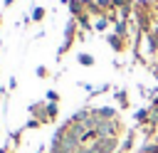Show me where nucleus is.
<instances>
[{"instance_id": "26", "label": "nucleus", "mask_w": 158, "mask_h": 153, "mask_svg": "<svg viewBox=\"0 0 158 153\" xmlns=\"http://www.w3.org/2000/svg\"><path fill=\"white\" fill-rule=\"evenodd\" d=\"M0 25H2V12H0Z\"/></svg>"}, {"instance_id": "5", "label": "nucleus", "mask_w": 158, "mask_h": 153, "mask_svg": "<svg viewBox=\"0 0 158 153\" xmlns=\"http://www.w3.org/2000/svg\"><path fill=\"white\" fill-rule=\"evenodd\" d=\"M116 114H118V109H114V106H96V109H91V116L96 121H114Z\"/></svg>"}, {"instance_id": "13", "label": "nucleus", "mask_w": 158, "mask_h": 153, "mask_svg": "<svg viewBox=\"0 0 158 153\" xmlns=\"http://www.w3.org/2000/svg\"><path fill=\"white\" fill-rule=\"evenodd\" d=\"M77 62H79L81 67H94V57H91L89 52H79V54H77Z\"/></svg>"}, {"instance_id": "19", "label": "nucleus", "mask_w": 158, "mask_h": 153, "mask_svg": "<svg viewBox=\"0 0 158 153\" xmlns=\"http://www.w3.org/2000/svg\"><path fill=\"white\" fill-rule=\"evenodd\" d=\"M40 126H42V121H37V118H30L25 123V128H40Z\"/></svg>"}, {"instance_id": "20", "label": "nucleus", "mask_w": 158, "mask_h": 153, "mask_svg": "<svg viewBox=\"0 0 158 153\" xmlns=\"http://www.w3.org/2000/svg\"><path fill=\"white\" fill-rule=\"evenodd\" d=\"M15 86H17V79H15V76H12V79H10V81H7V89H10V91H12V89H15Z\"/></svg>"}, {"instance_id": "22", "label": "nucleus", "mask_w": 158, "mask_h": 153, "mask_svg": "<svg viewBox=\"0 0 158 153\" xmlns=\"http://www.w3.org/2000/svg\"><path fill=\"white\" fill-rule=\"evenodd\" d=\"M12 2H15V0H2V5H5V7H10Z\"/></svg>"}, {"instance_id": "17", "label": "nucleus", "mask_w": 158, "mask_h": 153, "mask_svg": "<svg viewBox=\"0 0 158 153\" xmlns=\"http://www.w3.org/2000/svg\"><path fill=\"white\" fill-rule=\"evenodd\" d=\"M44 96H47V101H52V104H59V94H57L54 89H49V91H47Z\"/></svg>"}, {"instance_id": "4", "label": "nucleus", "mask_w": 158, "mask_h": 153, "mask_svg": "<svg viewBox=\"0 0 158 153\" xmlns=\"http://www.w3.org/2000/svg\"><path fill=\"white\" fill-rule=\"evenodd\" d=\"M27 114H30L32 118L42 121V123H49V121H47V101H35V104H30V106H27Z\"/></svg>"}, {"instance_id": "6", "label": "nucleus", "mask_w": 158, "mask_h": 153, "mask_svg": "<svg viewBox=\"0 0 158 153\" xmlns=\"http://www.w3.org/2000/svg\"><path fill=\"white\" fill-rule=\"evenodd\" d=\"M133 141H136V131H126V138H123V143L118 146V153H128V151L133 148Z\"/></svg>"}, {"instance_id": "16", "label": "nucleus", "mask_w": 158, "mask_h": 153, "mask_svg": "<svg viewBox=\"0 0 158 153\" xmlns=\"http://www.w3.org/2000/svg\"><path fill=\"white\" fill-rule=\"evenodd\" d=\"M10 141H12V146H20V141H22V128H20V131H10Z\"/></svg>"}, {"instance_id": "7", "label": "nucleus", "mask_w": 158, "mask_h": 153, "mask_svg": "<svg viewBox=\"0 0 158 153\" xmlns=\"http://www.w3.org/2000/svg\"><path fill=\"white\" fill-rule=\"evenodd\" d=\"M109 47H111L114 52H123V49H126V42H123V37H118V35H109Z\"/></svg>"}, {"instance_id": "25", "label": "nucleus", "mask_w": 158, "mask_h": 153, "mask_svg": "<svg viewBox=\"0 0 158 153\" xmlns=\"http://www.w3.org/2000/svg\"><path fill=\"white\" fill-rule=\"evenodd\" d=\"M35 153H44V148H37V151H35Z\"/></svg>"}, {"instance_id": "23", "label": "nucleus", "mask_w": 158, "mask_h": 153, "mask_svg": "<svg viewBox=\"0 0 158 153\" xmlns=\"http://www.w3.org/2000/svg\"><path fill=\"white\" fill-rule=\"evenodd\" d=\"M0 153H12V151H10L7 146H2V148H0Z\"/></svg>"}, {"instance_id": "3", "label": "nucleus", "mask_w": 158, "mask_h": 153, "mask_svg": "<svg viewBox=\"0 0 158 153\" xmlns=\"http://www.w3.org/2000/svg\"><path fill=\"white\" fill-rule=\"evenodd\" d=\"M116 148H118V141L116 138H96L94 143L86 146L89 153H114Z\"/></svg>"}, {"instance_id": "24", "label": "nucleus", "mask_w": 158, "mask_h": 153, "mask_svg": "<svg viewBox=\"0 0 158 153\" xmlns=\"http://www.w3.org/2000/svg\"><path fill=\"white\" fill-rule=\"evenodd\" d=\"M77 153H89V151H86V146H81V148H79Z\"/></svg>"}, {"instance_id": "9", "label": "nucleus", "mask_w": 158, "mask_h": 153, "mask_svg": "<svg viewBox=\"0 0 158 153\" xmlns=\"http://www.w3.org/2000/svg\"><path fill=\"white\" fill-rule=\"evenodd\" d=\"M133 121H136V123H148V121H151V109H138V111L133 114Z\"/></svg>"}, {"instance_id": "2", "label": "nucleus", "mask_w": 158, "mask_h": 153, "mask_svg": "<svg viewBox=\"0 0 158 153\" xmlns=\"http://www.w3.org/2000/svg\"><path fill=\"white\" fill-rule=\"evenodd\" d=\"M94 131H96L99 138H116L118 131H121V123H118L116 118H114V121H96Z\"/></svg>"}, {"instance_id": "8", "label": "nucleus", "mask_w": 158, "mask_h": 153, "mask_svg": "<svg viewBox=\"0 0 158 153\" xmlns=\"http://www.w3.org/2000/svg\"><path fill=\"white\" fill-rule=\"evenodd\" d=\"M114 99L118 101L121 109H128V91L126 89H114Z\"/></svg>"}, {"instance_id": "11", "label": "nucleus", "mask_w": 158, "mask_h": 153, "mask_svg": "<svg viewBox=\"0 0 158 153\" xmlns=\"http://www.w3.org/2000/svg\"><path fill=\"white\" fill-rule=\"evenodd\" d=\"M44 12H47V10H44L42 5L32 7V10H30V17H32V22H42V20H44Z\"/></svg>"}, {"instance_id": "10", "label": "nucleus", "mask_w": 158, "mask_h": 153, "mask_svg": "<svg viewBox=\"0 0 158 153\" xmlns=\"http://www.w3.org/2000/svg\"><path fill=\"white\" fill-rule=\"evenodd\" d=\"M109 22H111V17H106V15H99V17L94 20V30H96V32H104V30L109 27Z\"/></svg>"}, {"instance_id": "18", "label": "nucleus", "mask_w": 158, "mask_h": 153, "mask_svg": "<svg viewBox=\"0 0 158 153\" xmlns=\"http://www.w3.org/2000/svg\"><path fill=\"white\" fill-rule=\"evenodd\" d=\"M35 74H37L40 79H47V76H49V69H47V67H37V69H35Z\"/></svg>"}, {"instance_id": "21", "label": "nucleus", "mask_w": 158, "mask_h": 153, "mask_svg": "<svg viewBox=\"0 0 158 153\" xmlns=\"http://www.w3.org/2000/svg\"><path fill=\"white\" fill-rule=\"evenodd\" d=\"M81 2H84V7H91V5L96 2V0H81Z\"/></svg>"}, {"instance_id": "12", "label": "nucleus", "mask_w": 158, "mask_h": 153, "mask_svg": "<svg viewBox=\"0 0 158 153\" xmlns=\"http://www.w3.org/2000/svg\"><path fill=\"white\" fill-rule=\"evenodd\" d=\"M126 32H128V25H126V20H116V22H114V35H118V37H126Z\"/></svg>"}, {"instance_id": "15", "label": "nucleus", "mask_w": 158, "mask_h": 153, "mask_svg": "<svg viewBox=\"0 0 158 153\" xmlns=\"http://www.w3.org/2000/svg\"><path fill=\"white\" fill-rule=\"evenodd\" d=\"M138 153H158V143H146L138 148Z\"/></svg>"}, {"instance_id": "14", "label": "nucleus", "mask_w": 158, "mask_h": 153, "mask_svg": "<svg viewBox=\"0 0 158 153\" xmlns=\"http://www.w3.org/2000/svg\"><path fill=\"white\" fill-rule=\"evenodd\" d=\"M57 114H59V104L47 101V121H54V118H57Z\"/></svg>"}, {"instance_id": "1", "label": "nucleus", "mask_w": 158, "mask_h": 153, "mask_svg": "<svg viewBox=\"0 0 158 153\" xmlns=\"http://www.w3.org/2000/svg\"><path fill=\"white\" fill-rule=\"evenodd\" d=\"M74 32H77V17H69V22H67V27H64V42H62V47L57 49V59L64 57V54L72 49V44H74Z\"/></svg>"}]
</instances>
